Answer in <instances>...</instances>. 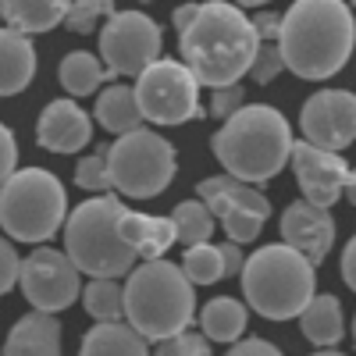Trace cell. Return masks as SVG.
I'll list each match as a JSON object with an SVG mask.
<instances>
[{
  "instance_id": "obj_1",
  "label": "cell",
  "mask_w": 356,
  "mask_h": 356,
  "mask_svg": "<svg viewBox=\"0 0 356 356\" xmlns=\"http://www.w3.org/2000/svg\"><path fill=\"white\" fill-rule=\"evenodd\" d=\"M257 33L243 8L232 0H207L196 4V15L186 29H178V50L182 65L193 72V79L207 89L243 82L253 54H257Z\"/></svg>"
},
{
  "instance_id": "obj_2",
  "label": "cell",
  "mask_w": 356,
  "mask_h": 356,
  "mask_svg": "<svg viewBox=\"0 0 356 356\" xmlns=\"http://www.w3.org/2000/svg\"><path fill=\"white\" fill-rule=\"evenodd\" d=\"M356 43V22L346 0H296L282 15V65L307 82L332 79L346 68Z\"/></svg>"
},
{
  "instance_id": "obj_3",
  "label": "cell",
  "mask_w": 356,
  "mask_h": 356,
  "mask_svg": "<svg viewBox=\"0 0 356 356\" xmlns=\"http://www.w3.org/2000/svg\"><path fill=\"white\" fill-rule=\"evenodd\" d=\"M292 129L285 114L271 104H243L214 132L211 150L221 161L225 175L246 186H264L289 164Z\"/></svg>"
},
{
  "instance_id": "obj_4",
  "label": "cell",
  "mask_w": 356,
  "mask_h": 356,
  "mask_svg": "<svg viewBox=\"0 0 356 356\" xmlns=\"http://www.w3.org/2000/svg\"><path fill=\"white\" fill-rule=\"evenodd\" d=\"M196 285L182 275L178 264L143 260L125 275V324L146 339L161 342L178 332H186L196 314Z\"/></svg>"
},
{
  "instance_id": "obj_5",
  "label": "cell",
  "mask_w": 356,
  "mask_h": 356,
  "mask_svg": "<svg viewBox=\"0 0 356 356\" xmlns=\"http://www.w3.org/2000/svg\"><path fill=\"white\" fill-rule=\"evenodd\" d=\"M243 300L264 321H292L317 292V267L285 243L260 246L239 267Z\"/></svg>"
},
{
  "instance_id": "obj_6",
  "label": "cell",
  "mask_w": 356,
  "mask_h": 356,
  "mask_svg": "<svg viewBox=\"0 0 356 356\" xmlns=\"http://www.w3.org/2000/svg\"><path fill=\"white\" fill-rule=\"evenodd\" d=\"M125 203L114 193H100L79 203L65 218V253L79 267V275L89 278H125L136 267V253L118 232Z\"/></svg>"
},
{
  "instance_id": "obj_7",
  "label": "cell",
  "mask_w": 356,
  "mask_h": 356,
  "mask_svg": "<svg viewBox=\"0 0 356 356\" xmlns=\"http://www.w3.org/2000/svg\"><path fill=\"white\" fill-rule=\"evenodd\" d=\"M68 218V193L54 171L22 168L0 186V228L11 243H47Z\"/></svg>"
},
{
  "instance_id": "obj_8",
  "label": "cell",
  "mask_w": 356,
  "mask_h": 356,
  "mask_svg": "<svg viewBox=\"0 0 356 356\" xmlns=\"http://www.w3.org/2000/svg\"><path fill=\"white\" fill-rule=\"evenodd\" d=\"M175 171H178L175 146L154 129L139 125L107 146V175L122 196L154 200L175 182Z\"/></svg>"
},
{
  "instance_id": "obj_9",
  "label": "cell",
  "mask_w": 356,
  "mask_h": 356,
  "mask_svg": "<svg viewBox=\"0 0 356 356\" xmlns=\"http://www.w3.org/2000/svg\"><path fill=\"white\" fill-rule=\"evenodd\" d=\"M132 97H136L139 118L150 125H186L203 118L200 82L175 57H157L154 65H146L136 75Z\"/></svg>"
},
{
  "instance_id": "obj_10",
  "label": "cell",
  "mask_w": 356,
  "mask_h": 356,
  "mask_svg": "<svg viewBox=\"0 0 356 356\" xmlns=\"http://www.w3.org/2000/svg\"><path fill=\"white\" fill-rule=\"evenodd\" d=\"M200 200L207 203V211L221 221L225 235L232 243H253L264 232L267 218H271V200H267L257 186H246L232 175H214L200 182Z\"/></svg>"
},
{
  "instance_id": "obj_11",
  "label": "cell",
  "mask_w": 356,
  "mask_h": 356,
  "mask_svg": "<svg viewBox=\"0 0 356 356\" xmlns=\"http://www.w3.org/2000/svg\"><path fill=\"white\" fill-rule=\"evenodd\" d=\"M161 25L143 11H114L100 29V61L111 75H139L161 57Z\"/></svg>"
},
{
  "instance_id": "obj_12",
  "label": "cell",
  "mask_w": 356,
  "mask_h": 356,
  "mask_svg": "<svg viewBox=\"0 0 356 356\" xmlns=\"http://www.w3.org/2000/svg\"><path fill=\"white\" fill-rule=\"evenodd\" d=\"M18 285H22L25 300L43 314H61L82 296L79 267L68 260V253L54 250V246H36L22 260Z\"/></svg>"
},
{
  "instance_id": "obj_13",
  "label": "cell",
  "mask_w": 356,
  "mask_h": 356,
  "mask_svg": "<svg viewBox=\"0 0 356 356\" xmlns=\"http://www.w3.org/2000/svg\"><path fill=\"white\" fill-rule=\"evenodd\" d=\"M289 164L296 171V186L314 207H335L342 196H353V168L342 154L317 150L310 143H292Z\"/></svg>"
},
{
  "instance_id": "obj_14",
  "label": "cell",
  "mask_w": 356,
  "mask_h": 356,
  "mask_svg": "<svg viewBox=\"0 0 356 356\" xmlns=\"http://www.w3.org/2000/svg\"><path fill=\"white\" fill-rule=\"evenodd\" d=\"M303 143L342 154L356 136V97L349 89H321L300 111Z\"/></svg>"
},
{
  "instance_id": "obj_15",
  "label": "cell",
  "mask_w": 356,
  "mask_h": 356,
  "mask_svg": "<svg viewBox=\"0 0 356 356\" xmlns=\"http://www.w3.org/2000/svg\"><path fill=\"white\" fill-rule=\"evenodd\" d=\"M282 243L296 250L307 264H321L335 246V218L328 207H314L307 200H296L282 211Z\"/></svg>"
},
{
  "instance_id": "obj_16",
  "label": "cell",
  "mask_w": 356,
  "mask_h": 356,
  "mask_svg": "<svg viewBox=\"0 0 356 356\" xmlns=\"http://www.w3.org/2000/svg\"><path fill=\"white\" fill-rule=\"evenodd\" d=\"M93 139V118H89L72 97L50 100L40 111L36 122V143L50 154H79Z\"/></svg>"
},
{
  "instance_id": "obj_17",
  "label": "cell",
  "mask_w": 356,
  "mask_h": 356,
  "mask_svg": "<svg viewBox=\"0 0 356 356\" xmlns=\"http://www.w3.org/2000/svg\"><path fill=\"white\" fill-rule=\"evenodd\" d=\"M4 356H65L61 353V321L43 310L22 314L4 339Z\"/></svg>"
},
{
  "instance_id": "obj_18",
  "label": "cell",
  "mask_w": 356,
  "mask_h": 356,
  "mask_svg": "<svg viewBox=\"0 0 356 356\" xmlns=\"http://www.w3.org/2000/svg\"><path fill=\"white\" fill-rule=\"evenodd\" d=\"M118 232H122V239L136 253V260H161L175 246V225H171V218L139 214V211H132V207L122 211Z\"/></svg>"
},
{
  "instance_id": "obj_19",
  "label": "cell",
  "mask_w": 356,
  "mask_h": 356,
  "mask_svg": "<svg viewBox=\"0 0 356 356\" xmlns=\"http://www.w3.org/2000/svg\"><path fill=\"white\" fill-rule=\"evenodd\" d=\"M36 75V47L25 33L0 29V97H15Z\"/></svg>"
},
{
  "instance_id": "obj_20",
  "label": "cell",
  "mask_w": 356,
  "mask_h": 356,
  "mask_svg": "<svg viewBox=\"0 0 356 356\" xmlns=\"http://www.w3.org/2000/svg\"><path fill=\"white\" fill-rule=\"evenodd\" d=\"M300 328H303V339L317 349H332L346 339V314H342V303L328 292H314L310 303L300 310Z\"/></svg>"
},
{
  "instance_id": "obj_21",
  "label": "cell",
  "mask_w": 356,
  "mask_h": 356,
  "mask_svg": "<svg viewBox=\"0 0 356 356\" xmlns=\"http://www.w3.org/2000/svg\"><path fill=\"white\" fill-rule=\"evenodd\" d=\"M79 356H150V342L125 321H97L82 335Z\"/></svg>"
},
{
  "instance_id": "obj_22",
  "label": "cell",
  "mask_w": 356,
  "mask_h": 356,
  "mask_svg": "<svg viewBox=\"0 0 356 356\" xmlns=\"http://www.w3.org/2000/svg\"><path fill=\"white\" fill-rule=\"evenodd\" d=\"M72 0H0V15H4L8 29L25 36L36 33H50L54 25L65 22Z\"/></svg>"
},
{
  "instance_id": "obj_23",
  "label": "cell",
  "mask_w": 356,
  "mask_h": 356,
  "mask_svg": "<svg viewBox=\"0 0 356 356\" xmlns=\"http://www.w3.org/2000/svg\"><path fill=\"white\" fill-rule=\"evenodd\" d=\"M246 321H250V310L243 300H232V296H218L211 300L203 310H200V335L207 342H239L246 335Z\"/></svg>"
},
{
  "instance_id": "obj_24",
  "label": "cell",
  "mask_w": 356,
  "mask_h": 356,
  "mask_svg": "<svg viewBox=\"0 0 356 356\" xmlns=\"http://www.w3.org/2000/svg\"><path fill=\"white\" fill-rule=\"evenodd\" d=\"M61 86H65V93L72 100H82L89 93H97V89L111 79L107 65L100 61L97 54H89V50H72L65 54V61H61Z\"/></svg>"
},
{
  "instance_id": "obj_25",
  "label": "cell",
  "mask_w": 356,
  "mask_h": 356,
  "mask_svg": "<svg viewBox=\"0 0 356 356\" xmlns=\"http://www.w3.org/2000/svg\"><path fill=\"white\" fill-rule=\"evenodd\" d=\"M93 118L114 136H125L132 129L143 125L139 118V107H136V97L129 86H107L104 93L97 97V107H93Z\"/></svg>"
},
{
  "instance_id": "obj_26",
  "label": "cell",
  "mask_w": 356,
  "mask_h": 356,
  "mask_svg": "<svg viewBox=\"0 0 356 356\" xmlns=\"http://www.w3.org/2000/svg\"><path fill=\"white\" fill-rule=\"evenodd\" d=\"M171 225H175V243L196 246V243H211L218 221H214L211 211H207L203 200H182L171 214Z\"/></svg>"
},
{
  "instance_id": "obj_27",
  "label": "cell",
  "mask_w": 356,
  "mask_h": 356,
  "mask_svg": "<svg viewBox=\"0 0 356 356\" xmlns=\"http://www.w3.org/2000/svg\"><path fill=\"white\" fill-rule=\"evenodd\" d=\"M82 307L93 321H125V292L118 278H93L82 285Z\"/></svg>"
},
{
  "instance_id": "obj_28",
  "label": "cell",
  "mask_w": 356,
  "mask_h": 356,
  "mask_svg": "<svg viewBox=\"0 0 356 356\" xmlns=\"http://www.w3.org/2000/svg\"><path fill=\"white\" fill-rule=\"evenodd\" d=\"M182 275L193 282V285H214L225 278V264H221V250L214 243H196V246H186L182 253Z\"/></svg>"
},
{
  "instance_id": "obj_29",
  "label": "cell",
  "mask_w": 356,
  "mask_h": 356,
  "mask_svg": "<svg viewBox=\"0 0 356 356\" xmlns=\"http://www.w3.org/2000/svg\"><path fill=\"white\" fill-rule=\"evenodd\" d=\"M118 8H114V0H72V4H68V11H65V29H68V33H93V29H97V22L104 18H111Z\"/></svg>"
},
{
  "instance_id": "obj_30",
  "label": "cell",
  "mask_w": 356,
  "mask_h": 356,
  "mask_svg": "<svg viewBox=\"0 0 356 356\" xmlns=\"http://www.w3.org/2000/svg\"><path fill=\"white\" fill-rule=\"evenodd\" d=\"M75 182H79L82 189H89L93 196H100V193L111 189V175H107V146H104L100 154L79 157V164H75Z\"/></svg>"
},
{
  "instance_id": "obj_31",
  "label": "cell",
  "mask_w": 356,
  "mask_h": 356,
  "mask_svg": "<svg viewBox=\"0 0 356 356\" xmlns=\"http://www.w3.org/2000/svg\"><path fill=\"white\" fill-rule=\"evenodd\" d=\"M150 356H214L211 342H207L200 332H178L171 339H161L157 349H150Z\"/></svg>"
},
{
  "instance_id": "obj_32",
  "label": "cell",
  "mask_w": 356,
  "mask_h": 356,
  "mask_svg": "<svg viewBox=\"0 0 356 356\" xmlns=\"http://www.w3.org/2000/svg\"><path fill=\"white\" fill-rule=\"evenodd\" d=\"M282 68H285V65H282V50H278V43H257L253 65H250L246 75H250L257 86H267V82H275V79H278Z\"/></svg>"
},
{
  "instance_id": "obj_33",
  "label": "cell",
  "mask_w": 356,
  "mask_h": 356,
  "mask_svg": "<svg viewBox=\"0 0 356 356\" xmlns=\"http://www.w3.org/2000/svg\"><path fill=\"white\" fill-rule=\"evenodd\" d=\"M246 104V89H243V82H232V86H218L214 93H211V114L214 118H232L235 111H239Z\"/></svg>"
},
{
  "instance_id": "obj_34",
  "label": "cell",
  "mask_w": 356,
  "mask_h": 356,
  "mask_svg": "<svg viewBox=\"0 0 356 356\" xmlns=\"http://www.w3.org/2000/svg\"><path fill=\"white\" fill-rule=\"evenodd\" d=\"M18 271H22V257L15 250V243L8 235H0V296H8L18 285Z\"/></svg>"
},
{
  "instance_id": "obj_35",
  "label": "cell",
  "mask_w": 356,
  "mask_h": 356,
  "mask_svg": "<svg viewBox=\"0 0 356 356\" xmlns=\"http://www.w3.org/2000/svg\"><path fill=\"white\" fill-rule=\"evenodd\" d=\"M18 171V143H15V132L0 122V186Z\"/></svg>"
},
{
  "instance_id": "obj_36",
  "label": "cell",
  "mask_w": 356,
  "mask_h": 356,
  "mask_svg": "<svg viewBox=\"0 0 356 356\" xmlns=\"http://www.w3.org/2000/svg\"><path fill=\"white\" fill-rule=\"evenodd\" d=\"M250 22H253V33H257L260 43H278V33H282V15H278V11L260 8Z\"/></svg>"
},
{
  "instance_id": "obj_37",
  "label": "cell",
  "mask_w": 356,
  "mask_h": 356,
  "mask_svg": "<svg viewBox=\"0 0 356 356\" xmlns=\"http://www.w3.org/2000/svg\"><path fill=\"white\" fill-rule=\"evenodd\" d=\"M225 356H285V353H282L278 346H271L267 339H257V335H250V339L232 342V349H228Z\"/></svg>"
},
{
  "instance_id": "obj_38",
  "label": "cell",
  "mask_w": 356,
  "mask_h": 356,
  "mask_svg": "<svg viewBox=\"0 0 356 356\" xmlns=\"http://www.w3.org/2000/svg\"><path fill=\"white\" fill-rule=\"evenodd\" d=\"M218 250H221V264H225V278H239V267H243V260H246L243 250H239V243L228 239V243H221Z\"/></svg>"
},
{
  "instance_id": "obj_39",
  "label": "cell",
  "mask_w": 356,
  "mask_h": 356,
  "mask_svg": "<svg viewBox=\"0 0 356 356\" xmlns=\"http://www.w3.org/2000/svg\"><path fill=\"white\" fill-rule=\"evenodd\" d=\"M342 282L353 289L356 285V243H346V250H342Z\"/></svg>"
},
{
  "instance_id": "obj_40",
  "label": "cell",
  "mask_w": 356,
  "mask_h": 356,
  "mask_svg": "<svg viewBox=\"0 0 356 356\" xmlns=\"http://www.w3.org/2000/svg\"><path fill=\"white\" fill-rule=\"evenodd\" d=\"M193 15H196V4H182V8H175V29H186L189 22H193Z\"/></svg>"
},
{
  "instance_id": "obj_41",
  "label": "cell",
  "mask_w": 356,
  "mask_h": 356,
  "mask_svg": "<svg viewBox=\"0 0 356 356\" xmlns=\"http://www.w3.org/2000/svg\"><path fill=\"white\" fill-rule=\"evenodd\" d=\"M235 8H264V4H271V0H232Z\"/></svg>"
},
{
  "instance_id": "obj_42",
  "label": "cell",
  "mask_w": 356,
  "mask_h": 356,
  "mask_svg": "<svg viewBox=\"0 0 356 356\" xmlns=\"http://www.w3.org/2000/svg\"><path fill=\"white\" fill-rule=\"evenodd\" d=\"M310 356H346V353H339V349H317V353H310Z\"/></svg>"
},
{
  "instance_id": "obj_43",
  "label": "cell",
  "mask_w": 356,
  "mask_h": 356,
  "mask_svg": "<svg viewBox=\"0 0 356 356\" xmlns=\"http://www.w3.org/2000/svg\"><path fill=\"white\" fill-rule=\"evenodd\" d=\"M0 22H4V15H0Z\"/></svg>"
}]
</instances>
